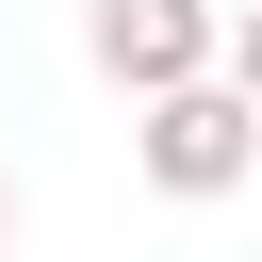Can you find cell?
<instances>
[{
    "mask_svg": "<svg viewBox=\"0 0 262 262\" xmlns=\"http://www.w3.org/2000/svg\"><path fill=\"white\" fill-rule=\"evenodd\" d=\"M131 164H147V196L213 213V196H246V164H262V98H246L229 66H196V82L131 98Z\"/></svg>",
    "mask_w": 262,
    "mask_h": 262,
    "instance_id": "1",
    "label": "cell"
},
{
    "mask_svg": "<svg viewBox=\"0 0 262 262\" xmlns=\"http://www.w3.org/2000/svg\"><path fill=\"white\" fill-rule=\"evenodd\" d=\"M229 49V0H82V66L115 82V98H164V82H196Z\"/></svg>",
    "mask_w": 262,
    "mask_h": 262,
    "instance_id": "2",
    "label": "cell"
},
{
    "mask_svg": "<svg viewBox=\"0 0 262 262\" xmlns=\"http://www.w3.org/2000/svg\"><path fill=\"white\" fill-rule=\"evenodd\" d=\"M213 66H229V82L262 98V0H229V49H213Z\"/></svg>",
    "mask_w": 262,
    "mask_h": 262,
    "instance_id": "3",
    "label": "cell"
},
{
    "mask_svg": "<svg viewBox=\"0 0 262 262\" xmlns=\"http://www.w3.org/2000/svg\"><path fill=\"white\" fill-rule=\"evenodd\" d=\"M0 246H16V180H0Z\"/></svg>",
    "mask_w": 262,
    "mask_h": 262,
    "instance_id": "4",
    "label": "cell"
}]
</instances>
